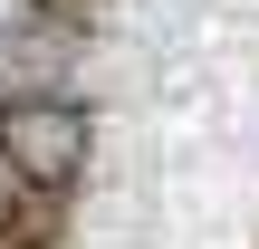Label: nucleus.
<instances>
[{"instance_id": "nucleus-1", "label": "nucleus", "mask_w": 259, "mask_h": 249, "mask_svg": "<svg viewBox=\"0 0 259 249\" xmlns=\"http://www.w3.org/2000/svg\"><path fill=\"white\" fill-rule=\"evenodd\" d=\"M0 163L29 192H67L87 163V115L67 96H0Z\"/></svg>"}]
</instances>
